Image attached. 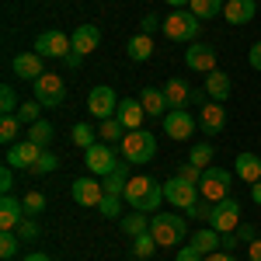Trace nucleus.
<instances>
[{"label": "nucleus", "mask_w": 261, "mask_h": 261, "mask_svg": "<svg viewBox=\"0 0 261 261\" xmlns=\"http://www.w3.org/2000/svg\"><path fill=\"white\" fill-rule=\"evenodd\" d=\"M125 205H133L136 213H146V216H153V213H161V199H164V185L153 178H146V174H133L129 185H125Z\"/></svg>", "instance_id": "nucleus-1"}, {"label": "nucleus", "mask_w": 261, "mask_h": 261, "mask_svg": "<svg viewBox=\"0 0 261 261\" xmlns=\"http://www.w3.org/2000/svg\"><path fill=\"white\" fill-rule=\"evenodd\" d=\"M150 233L161 247H174L188 237V220L178 213H153L150 216Z\"/></svg>", "instance_id": "nucleus-2"}, {"label": "nucleus", "mask_w": 261, "mask_h": 261, "mask_svg": "<svg viewBox=\"0 0 261 261\" xmlns=\"http://www.w3.org/2000/svg\"><path fill=\"white\" fill-rule=\"evenodd\" d=\"M119 146H122V161H129V164H150L157 157V136L146 133V129L125 133V140Z\"/></svg>", "instance_id": "nucleus-3"}, {"label": "nucleus", "mask_w": 261, "mask_h": 261, "mask_svg": "<svg viewBox=\"0 0 261 261\" xmlns=\"http://www.w3.org/2000/svg\"><path fill=\"white\" fill-rule=\"evenodd\" d=\"M164 35L171 42H195L199 39V32H202V21L192 14V11H171L167 18H164V28H161Z\"/></svg>", "instance_id": "nucleus-4"}, {"label": "nucleus", "mask_w": 261, "mask_h": 261, "mask_svg": "<svg viewBox=\"0 0 261 261\" xmlns=\"http://www.w3.org/2000/svg\"><path fill=\"white\" fill-rule=\"evenodd\" d=\"M230 185H233V171H226L220 164H213V167H205L202 171V181H199V192L205 202H223L230 199Z\"/></svg>", "instance_id": "nucleus-5"}, {"label": "nucleus", "mask_w": 261, "mask_h": 261, "mask_svg": "<svg viewBox=\"0 0 261 261\" xmlns=\"http://www.w3.org/2000/svg\"><path fill=\"white\" fill-rule=\"evenodd\" d=\"M84 164H87V171L94 174V178H108V174H115L119 171V157H115V150H112V143H94L91 150H84Z\"/></svg>", "instance_id": "nucleus-6"}, {"label": "nucleus", "mask_w": 261, "mask_h": 261, "mask_svg": "<svg viewBox=\"0 0 261 261\" xmlns=\"http://www.w3.org/2000/svg\"><path fill=\"white\" fill-rule=\"evenodd\" d=\"M164 199L171 202V205H178L181 213H188L195 202L202 199V192H199V185H192V181H185V178H167L164 181Z\"/></svg>", "instance_id": "nucleus-7"}, {"label": "nucleus", "mask_w": 261, "mask_h": 261, "mask_svg": "<svg viewBox=\"0 0 261 261\" xmlns=\"http://www.w3.org/2000/svg\"><path fill=\"white\" fill-rule=\"evenodd\" d=\"M32 87H35V101H39L42 108H60L63 101H66V81H63L60 73H42Z\"/></svg>", "instance_id": "nucleus-8"}, {"label": "nucleus", "mask_w": 261, "mask_h": 261, "mask_svg": "<svg viewBox=\"0 0 261 261\" xmlns=\"http://www.w3.org/2000/svg\"><path fill=\"white\" fill-rule=\"evenodd\" d=\"M70 49H73V42L60 28H49V32H42L39 39H35V53H39L42 60H66Z\"/></svg>", "instance_id": "nucleus-9"}, {"label": "nucleus", "mask_w": 261, "mask_h": 261, "mask_svg": "<svg viewBox=\"0 0 261 261\" xmlns=\"http://www.w3.org/2000/svg\"><path fill=\"white\" fill-rule=\"evenodd\" d=\"M209 226L216 233H233L241 226V202L237 199H223L213 205V216H209Z\"/></svg>", "instance_id": "nucleus-10"}, {"label": "nucleus", "mask_w": 261, "mask_h": 261, "mask_svg": "<svg viewBox=\"0 0 261 261\" xmlns=\"http://www.w3.org/2000/svg\"><path fill=\"white\" fill-rule=\"evenodd\" d=\"M87 112L94 115V119H112L115 112H119V98H115V91L108 87V84H98V87H91V94H87Z\"/></svg>", "instance_id": "nucleus-11"}, {"label": "nucleus", "mask_w": 261, "mask_h": 261, "mask_svg": "<svg viewBox=\"0 0 261 261\" xmlns=\"http://www.w3.org/2000/svg\"><path fill=\"white\" fill-rule=\"evenodd\" d=\"M70 195H73V202H77V205L98 209L101 199H105V185H101L94 174H91V178H77L73 185H70Z\"/></svg>", "instance_id": "nucleus-12"}, {"label": "nucleus", "mask_w": 261, "mask_h": 261, "mask_svg": "<svg viewBox=\"0 0 261 261\" xmlns=\"http://www.w3.org/2000/svg\"><path fill=\"white\" fill-rule=\"evenodd\" d=\"M39 157H42V146H35L32 140H18L14 146H7V157H4V164H11L14 171H32Z\"/></svg>", "instance_id": "nucleus-13"}, {"label": "nucleus", "mask_w": 261, "mask_h": 261, "mask_svg": "<svg viewBox=\"0 0 261 261\" xmlns=\"http://www.w3.org/2000/svg\"><path fill=\"white\" fill-rule=\"evenodd\" d=\"M195 125H199V122L192 119V112H188V108H171V112L164 115V133H167L171 140H178V143L188 140V136L195 133Z\"/></svg>", "instance_id": "nucleus-14"}, {"label": "nucleus", "mask_w": 261, "mask_h": 261, "mask_svg": "<svg viewBox=\"0 0 261 261\" xmlns=\"http://www.w3.org/2000/svg\"><path fill=\"white\" fill-rule=\"evenodd\" d=\"M185 63H188V70H195V73H213V70H216V49L205 45V42H188Z\"/></svg>", "instance_id": "nucleus-15"}, {"label": "nucleus", "mask_w": 261, "mask_h": 261, "mask_svg": "<svg viewBox=\"0 0 261 261\" xmlns=\"http://www.w3.org/2000/svg\"><path fill=\"white\" fill-rule=\"evenodd\" d=\"M223 125H226V108H223V101H205L199 112V129L205 136H216L223 133Z\"/></svg>", "instance_id": "nucleus-16"}, {"label": "nucleus", "mask_w": 261, "mask_h": 261, "mask_svg": "<svg viewBox=\"0 0 261 261\" xmlns=\"http://www.w3.org/2000/svg\"><path fill=\"white\" fill-rule=\"evenodd\" d=\"M11 66H14V73H18L21 81H32V84H35L42 73H45V60H42L35 49H32V53H18Z\"/></svg>", "instance_id": "nucleus-17"}, {"label": "nucleus", "mask_w": 261, "mask_h": 261, "mask_svg": "<svg viewBox=\"0 0 261 261\" xmlns=\"http://www.w3.org/2000/svg\"><path fill=\"white\" fill-rule=\"evenodd\" d=\"M140 105H143V112H146L150 119H164V115L171 112V105H167V98H164V87H143Z\"/></svg>", "instance_id": "nucleus-18"}, {"label": "nucleus", "mask_w": 261, "mask_h": 261, "mask_svg": "<svg viewBox=\"0 0 261 261\" xmlns=\"http://www.w3.org/2000/svg\"><path fill=\"white\" fill-rule=\"evenodd\" d=\"M70 42H73V49H77L81 56H91L101 45V28L98 24H77V32L70 35Z\"/></svg>", "instance_id": "nucleus-19"}, {"label": "nucleus", "mask_w": 261, "mask_h": 261, "mask_svg": "<svg viewBox=\"0 0 261 261\" xmlns=\"http://www.w3.org/2000/svg\"><path fill=\"white\" fill-rule=\"evenodd\" d=\"M115 119H119L122 125H125V133L140 129L143 119H146V112H143L140 98H136V101H133V98H122V101H119V112H115Z\"/></svg>", "instance_id": "nucleus-20"}, {"label": "nucleus", "mask_w": 261, "mask_h": 261, "mask_svg": "<svg viewBox=\"0 0 261 261\" xmlns=\"http://www.w3.org/2000/svg\"><path fill=\"white\" fill-rule=\"evenodd\" d=\"M233 174L241 181H247V185H254V181H261V157L258 153H237V161H233Z\"/></svg>", "instance_id": "nucleus-21"}, {"label": "nucleus", "mask_w": 261, "mask_h": 261, "mask_svg": "<svg viewBox=\"0 0 261 261\" xmlns=\"http://www.w3.org/2000/svg\"><path fill=\"white\" fill-rule=\"evenodd\" d=\"M254 14H258L254 0H226V7H223V18L230 24H247V21H254Z\"/></svg>", "instance_id": "nucleus-22"}, {"label": "nucleus", "mask_w": 261, "mask_h": 261, "mask_svg": "<svg viewBox=\"0 0 261 261\" xmlns=\"http://www.w3.org/2000/svg\"><path fill=\"white\" fill-rule=\"evenodd\" d=\"M21 220H24V205H21L14 195H4V199H0V226H4V230H18Z\"/></svg>", "instance_id": "nucleus-23"}, {"label": "nucleus", "mask_w": 261, "mask_h": 261, "mask_svg": "<svg viewBox=\"0 0 261 261\" xmlns=\"http://www.w3.org/2000/svg\"><path fill=\"white\" fill-rule=\"evenodd\" d=\"M205 94L213 101H226L233 94V84H230V77L223 70H213V73H205Z\"/></svg>", "instance_id": "nucleus-24"}, {"label": "nucleus", "mask_w": 261, "mask_h": 261, "mask_svg": "<svg viewBox=\"0 0 261 261\" xmlns=\"http://www.w3.org/2000/svg\"><path fill=\"white\" fill-rule=\"evenodd\" d=\"M164 98H167L171 108H185V105L192 101V87L181 81V77H171V81L164 84Z\"/></svg>", "instance_id": "nucleus-25"}, {"label": "nucleus", "mask_w": 261, "mask_h": 261, "mask_svg": "<svg viewBox=\"0 0 261 261\" xmlns=\"http://www.w3.org/2000/svg\"><path fill=\"white\" fill-rule=\"evenodd\" d=\"M188 244H192V247L199 251L202 258H205V254L220 251V233H216L213 226H205V230H199V233H192V237H188Z\"/></svg>", "instance_id": "nucleus-26"}, {"label": "nucleus", "mask_w": 261, "mask_h": 261, "mask_svg": "<svg viewBox=\"0 0 261 261\" xmlns=\"http://www.w3.org/2000/svg\"><path fill=\"white\" fill-rule=\"evenodd\" d=\"M125 53H129V60L146 63L150 56H153V39L140 32V35H133V39H129V45H125Z\"/></svg>", "instance_id": "nucleus-27"}, {"label": "nucleus", "mask_w": 261, "mask_h": 261, "mask_svg": "<svg viewBox=\"0 0 261 261\" xmlns=\"http://www.w3.org/2000/svg\"><path fill=\"white\" fill-rule=\"evenodd\" d=\"M101 185H105V195H125V185H129V161H122L115 174L101 178Z\"/></svg>", "instance_id": "nucleus-28"}, {"label": "nucleus", "mask_w": 261, "mask_h": 261, "mask_svg": "<svg viewBox=\"0 0 261 261\" xmlns=\"http://www.w3.org/2000/svg\"><path fill=\"white\" fill-rule=\"evenodd\" d=\"M223 7H226V0H188V11L199 21H213L216 14H223Z\"/></svg>", "instance_id": "nucleus-29"}, {"label": "nucleus", "mask_w": 261, "mask_h": 261, "mask_svg": "<svg viewBox=\"0 0 261 261\" xmlns=\"http://www.w3.org/2000/svg\"><path fill=\"white\" fill-rule=\"evenodd\" d=\"M24 140H32L35 146H42V150H49V143L56 140V129H53V122L39 119L35 125H28V136H24Z\"/></svg>", "instance_id": "nucleus-30"}, {"label": "nucleus", "mask_w": 261, "mask_h": 261, "mask_svg": "<svg viewBox=\"0 0 261 261\" xmlns=\"http://www.w3.org/2000/svg\"><path fill=\"white\" fill-rule=\"evenodd\" d=\"M98 140L101 143H122L125 140V125H122L115 115H112V119H101L98 122Z\"/></svg>", "instance_id": "nucleus-31"}, {"label": "nucleus", "mask_w": 261, "mask_h": 261, "mask_svg": "<svg viewBox=\"0 0 261 261\" xmlns=\"http://www.w3.org/2000/svg\"><path fill=\"white\" fill-rule=\"evenodd\" d=\"M157 247H161V244L153 241V233L146 230V233H140V237H133L129 254H133V258H140V261H146V258H153V254H157Z\"/></svg>", "instance_id": "nucleus-32"}, {"label": "nucleus", "mask_w": 261, "mask_h": 261, "mask_svg": "<svg viewBox=\"0 0 261 261\" xmlns=\"http://www.w3.org/2000/svg\"><path fill=\"white\" fill-rule=\"evenodd\" d=\"M70 140H73V146H81V150H91V146L98 143V129L87 125V122H77V125L70 129Z\"/></svg>", "instance_id": "nucleus-33"}, {"label": "nucleus", "mask_w": 261, "mask_h": 261, "mask_svg": "<svg viewBox=\"0 0 261 261\" xmlns=\"http://www.w3.org/2000/svg\"><path fill=\"white\" fill-rule=\"evenodd\" d=\"M119 223H122V233H129V237H140V233L150 230V216H146V213H136V209H133L129 216H122Z\"/></svg>", "instance_id": "nucleus-34"}, {"label": "nucleus", "mask_w": 261, "mask_h": 261, "mask_svg": "<svg viewBox=\"0 0 261 261\" xmlns=\"http://www.w3.org/2000/svg\"><path fill=\"white\" fill-rule=\"evenodd\" d=\"M21 129H24V122L18 115H4L0 119V143H7V146H14L21 136Z\"/></svg>", "instance_id": "nucleus-35"}, {"label": "nucleus", "mask_w": 261, "mask_h": 261, "mask_svg": "<svg viewBox=\"0 0 261 261\" xmlns=\"http://www.w3.org/2000/svg\"><path fill=\"white\" fill-rule=\"evenodd\" d=\"M188 161L195 164V167H213V161H216V150H213V143H195L192 146V153H188Z\"/></svg>", "instance_id": "nucleus-36"}, {"label": "nucleus", "mask_w": 261, "mask_h": 261, "mask_svg": "<svg viewBox=\"0 0 261 261\" xmlns=\"http://www.w3.org/2000/svg\"><path fill=\"white\" fill-rule=\"evenodd\" d=\"M21 205H24V216H35V220H39L42 213H45V195L32 188V192H24V199H21Z\"/></svg>", "instance_id": "nucleus-37"}, {"label": "nucleus", "mask_w": 261, "mask_h": 261, "mask_svg": "<svg viewBox=\"0 0 261 261\" xmlns=\"http://www.w3.org/2000/svg\"><path fill=\"white\" fill-rule=\"evenodd\" d=\"M122 205H125L122 195H105L101 205H98V213L105 216V220H122Z\"/></svg>", "instance_id": "nucleus-38"}, {"label": "nucleus", "mask_w": 261, "mask_h": 261, "mask_svg": "<svg viewBox=\"0 0 261 261\" xmlns=\"http://www.w3.org/2000/svg\"><path fill=\"white\" fill-rule=\"evenodd\" d=\"M18 251H21L18 230H4V237H0V258H4V261H7V258H18Z\"/></svg>", "instance_id": "nucleus-39"}, {"label": "nucleus", "mask_w": 261, "mask_h": 261, "mask_svg": "<svg viewBox=\"0 0 261 261\" xmlns=\"http://www.w3.org/2000/svg\"><path fill=\"white\" fill-rule=\"evenodd\" d=\"M18 108H21L18 91H14L11 84H4V87H0V112H4V115H18Z\"/></svg>", "instance_id": "nucleus-40"}, {"label": "nucleus", "mask_w": 261, "mask_h": 261, "mask_svg": "<svg viewBox=\"0 0 261 261\" xmlns=\"http://www.w3.org/2000/svg\"><path fill=\"white\" fill-rule=\"evenodd\" d=\"M39 233H42V226H39V220H35V216H24V220H21V226H18V237H21L24 244L39 241Z\"/></svg>", "instance_id": "nucleus-41"}, {"label": "nucleus", "mask_w": 261, "mask_h": 261, "mask_svg": "<svg viewBox=\"0 0 261 261\" xmlns=\"http://www.w3.org/2000/svg\"><path fill=\"white\" fill-rule=\"evenodd\" d=\"M42 115V105L39 101H21V108H18V119L24 122V125H35Z\"/></svg>", "instance_id": "nucleus-42"}, {"label": "nucleus", "mask_w": 261, "mask_h": 261, "mask_svg": "<svg viewBox=\"0 0 261 261\" xmlns=\"http://www.w3.org/2000/svg\"><path fill=\"white\" fill-rule=\"evenodd\" d=\"M56 167H60V157H56V153H49V150H42V157L35 161L32 174H53Z\"/></svg>", "instance_id": "nucleus-43"}, {"label": "nucleus", "mask_w": 261, "mask_h": 261, "mask_svg": "<svg viewBox=\"0 0 261 261\" xmlns=\"http://www.w3.org/2000/svg\"><path fill=\"white\" fill-rule=\"evenodd\" d=\"M213 205H216V202L199 199L195 205H192V209H188V213H185V216H188V220H205V223H209V216H213Z\"/></svg>", "instance_id": "nucleus-44"}, {"label": "nucleus", "mask_w": 261, "mask_h": 261, "mask_svg": "<svg viewBox=\"0 0 261 261\" xmlns=\"http://www.w3.org/2000/svg\"><path fill=\"white\" fill-rule=\"evenodd\" d=\"M178 178L192 181V185H199V181H202V167H195V164H192V161H185V164H181V167H178Z\"/></svg>", "instance_id": "nucleus-45"}, {"label": "nucleus", "mask_w": 261, "mask_h": 261, "mask_svg": "<svg viewBox=\"0 0 261 261\" xmlns=\"http://www.w3.org/2000/svg\"><path fill=\"white\" fill-rule=\"evenodd\" d=\"M157 28H164V18H157V14H143V21H140V32H143V35H153Z\"/></svg>", "instance_id": "nucleus-46"}, {"label": "nucleus", "mask_w": 261, "mask_h": 261, "mask_svg": "<svg viewBox=\"0 0 261 261\" xmlns=\"http://www.w3.org/2000/svg\"><path fill=\"white\" fill-rule=\"evenodd\" d=\"M11 188H14V167H11V164H4V171H0V192H4V195H11Z\"/></svg>", "instance_id": "nucleus-47"}, {"label": "nucleus", "mask_w": 261, "mask_h": 261, "mask_svg": "<svg viewBox=\"0 0 261 261\" xmlns=\"http://www.w3.org/2000/svg\"><path fill=\"white\" fill-rule=\"evenodd\" d=\"M233 233H237V241H241V244H251V241H258V230H254L251 223H241V226H237Z\"/></svg>", "instance_id": "nucleus-48"}, {"label": "nucleus", "mask_w": 261, "mask_h": 261, "mask_svg": "<svg viewBox=\"0 0 261 261\" xmlns=\"http://www.w3.org/2000/svg\"><path fill=\"white\" fill-rule=\"evenodd\" d=\"M174 261H202V254L195 251V247H192V244H185L178 254H174Z\"/></svg>", "instance_id": "nucleus-49"}, {"label": "nucleus", "mask_w": 261, "mask_h": 261, "mask_svg": "<svg viewBox=\"0 0 261 261\" xmlns=\"http://www.w3.org/2000/svg\"><path fill=\"white\" fill-rule=\"evenodd\" d=\"M63 66H66V70H81V66H84V56L77 53V49H70V53H66V60H63Z\"/></svg>", "instance_id": "nucleus-50"}, {"label": "nucleus", "mask_w": 261, "mask_h": 261, "mask_svg": "<svg viewBox=\"0 0 261 261\" xmlns=\"http://www.w3.org/2000/svg\"><path fill=\"white\" fill-rule=\"evenodd\" d=\"M220 247H223V251H230V254H233V251L241 247V241H237V233H220Z\"/></svg>", "instance_id": "nucleus-51"}, {"label": "nucleus", "mask_w": 261, "mask_h": 261, "mask_svg": "<svg viewBox=\"0 0 261 261\" xmlns=\"http://www.w3.org/2000/svg\"><path fill=\"white\" fill-rule=\"evenodd\" d=\"M247 63H251V70H261V42L251 45V53H247Z\"/></svg>", "instance_id": "nucleus-52"}, {"label": "nucleus", "mask_w": 261, "mask_h": 261, "mask_svg": "<svg viewBox=\"0 0 261 261\" xmlns=\"http://www.w3.org/2000/svg\"><path fill=\"white\" fill-rule=\"evenodd\" d=\"M247 261H261V237L247 244Z\"/></svg>", "instance_id": "nucleus-53"}, {"label": "nucleus", "mask_w": 261, "mask_h": 261, "mask_svg": "<svg viewBox=\"0 0 261 261\" xmlns=\"http://www.w3.org/2000/svg\"><path fill=\"white\" fill-rule=\"evenodd\" d=\"M202 261H237V258H233L230 251H213V254H205Z\"/></svg>", "instance_id": "nucleus-54"}, {"label": "nucleus", "mask_w": 261, "mask_h": 261, "mask_svg": "<svg viewBox=\"0 0 261 261\" xmlns=\"http://www.w3.org/2000/svg\"><path fill=\"white\" fill-rule=\"evenodd\" d=\"M24 261H53L49 254H42V251H32V254H24Z\"/></svg>", "instance_id": "nucleus-55"}, {"label": "nucleus", "mask_w": 261, "mask_h": 261, "mask_svg": "<svg viewBox=\"0 0 261 261\" xmlns=\"http://www.w3.org/2000/svg\"><path fill=\"white\" fill-rule=\"evenodd\" d=\"M251 199L261 205V181H254V188H251Z\"/></svg>", "instance_id": "nucleus-56"}, {"label": "nucleus", "mask_w": 261, "mask_h": 261, "mask_svg": "<svg viewBox=\"0 0 261 261\" xmlns=\"http://www.w3.org/2000/svg\"><path fill=\"white\" fill-rule=\"evenodd\" d=\"M167 4H171L174 11H181V7H188V0H167Z\"/></svg>", "instance_id": "nucleus-57"}, {"label": "nucleus", "mask_w": 261, "mask_h": 261, "mask_svg": "<svg viewBox=\"0 0 261 261\" xmlns=\"http://www.w3.org/2000/svg\"><path fill=\"white\" fill-rule=\"evenodd\" d=\"M7 261H14V258H7Z\"/></svg>", "instance_id": "nucleus-58"}]
</instances>
